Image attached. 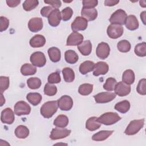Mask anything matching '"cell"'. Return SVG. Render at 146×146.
I'll use <instances>...</instances> for the list:
<instances>
[{
    "instance_id": "ac0fdd59",
    "label": "cell",
    "mask_w": 146,
    "mask_h": 146,
    "mask_svg": "<svg viewBox=\"0 0 146 146\" xmlns=\"http://www.w3.org/2000/svg\"><path fill=\"white\" fill-rule=\"evenodd\" d=\"M109 67L107 63L104 62H98L95 64L93 75L98 76L100 75H104L108 71Z\"/></svg>"
},
{
    "instance_id": "681fc988",
    "label": "cell",
    "mask_w": 146,
    "mask_h": 146,
    "mask_svg": "<svg viewBox=\"0 0 146 146\" xmlns=\"http://www.w3.org/2000/svg\"><path fill=\"white\" fill-rule=\"evenodd\" d=\"M44 2L51 6L54 9H58L61 6V1L58 0H48L44 1Z\"/></svg>"
},
{
    "instance_id": "d4e9b609",
    "label": "cell",
    "mask_w": 146,
    "mask_h": 146,
    "mask_svg": "<svg viewBox=\"0 0 146 146\" xmlns=\"http://www.w3.org/2000/svg\"><path fill=\"white\" fill-rule=\"evenodd\" d=\"M48 54L50 60L53 62H58L60 59V51L57 47H52L48 48Z\"/></svg>"
},
{
    "instance_id": "bcb514c9",
    "label": "cell",
    "mask_w": 146,
    "mask_h": 146,
    "mask_svg": "<svg viewBox=\"0 0 146 146\" xmlns=\"http://www.w3.org/2000/svg\"><path fill=\"white\" fill-rule=\"evenodd\" d=\"M0 31L2 32L6 30L9 25V20L3 16L0 17Z\"/></svg>"
},
{
    "instance_id": "7bdbcfd3",
    "label": "cell",
    "mask_w": 146,
    "mask_h": 146,
    "mask_svg": "<svg viewBox=\"0 0 146 146\" xmlns=\"http://www.w3.org/2000/svg\"><path fill=\"white\" fill-rule=\"evenodd\" d=\"M72 14H73L72 9L70 7H67L64 8L61 11L62 19L64 21H68L69 19H70Z\"/></svg>"
},
{
    "instance_id": "ee69618b",
    "label": "cell",
    "mask_w": 146,
    "mask_h": 146,
    "mask_svg": "<svg viewBox=\"0 0 146 146\" xmlns=\"http://www.w3.org/2000/svg\"><path fill=\"white\" fill-rule=\"evenodd\" d=\"M48 82L50 84H54V83H58L60 82V74L58 72H52L49 75L47 79Z\"/></svg>"
},
{
    "instance_id": "2e32d148",
    "label": "cell",
    "mask_w": 146,
    "mask_h": 146,
    "mask_svg": "<svg viewBox=\"0 0 146 146\" xmlns=\"http://www.w3.org/2000/svg\"><path fill=\"white\" fill-rule=\"evenodd\" d=\"M43 21L40 18H33L30 19L28 23V27L29 30L33 32L36 33L41 30L43 28Z\"/></svg>"
},
{
    "instance_id": "277c9868",
    "label": "cell",
    "mask_w": 146,
    "mask_h": 146,
    "mask_svg": "<svg viewBox=\"0 0 146 146\" xmlns=\"http://www.w3.org/2000/svg\"><path fill=\"white\" fill-rule=\"evenodd\" d=\"M127 17L125 11L122 9H118L111 16L109 21L111 24L123 25L125 23Z\"/></svg>"
},
{
    "instance_id": "ffe728a7",
    "label": "cell",
    "mask_w": 146,
    "mask_h": 146,
    "mask_svg": "<svg viewBox=\"0 0 146 146\" xmlns=\"http://www.w3.org/2000/svg\"><path fill=\"white\" fill-rule=\"evenodd\" d=\"M29 43L33 47H40L43 46L46 43V39L44 36L40 34H36L30 39Z\"/></svg>"
},
{
    "instance_id": "44dd1931",
    "label": "cell",
    "mask_w": 146,
    "mask_h": 146,
    "mask_svg": "<svg viewBox=\"0 0 146 146\" xmlns=\"http://www.w3.org/2000/svg\"><path fill=\"white\" fill-rule=\"evenodd\" d=\"M124 24L126 27L129 30H136L139 26L136 17L133 15H129L125 19Z\"/></svg>"
},
{
    "instance_id": "484cf974",
    "label": "cell",
    "mask_w": 146,
    "mask_h": 146,
    "mask_svg": "<svg viewBox=\"0 0 146 146\" xmlns=\"http://www.w3.org/2000/svg\"><path fill=\"white\" fill-rule=\"evenodd\" d=\"M113 132V131H100L95 133L92 136V139L94 141H103L107 139L110 136H111Z\"/></svg>"
},
{
    "instance_id": "e0dca14e",
    "label": "cell",
    "mask_w": 146,
    "mask_h": 146,
    "mask_svg": "<svg viewBox=\"0 0 146 146\" xmlns=\"http://www.w3.org/2000/svg\"><path fill=\"white\" fill-rule=\"evenodd\" d=\"M61 19V13L59 10L55 9L48 17V23L52 27H56L59 25Z\"/></svg>"
},
{
    "instance_id": "d590c367",
    "label": "cell",
    "mask_w": 146,
    "mask_h": 146,
    "mask_svg": "<svg viewBox=\"0 0 146 146\" xmlns=\"http://www.w3.org/2000/svg\"><path fill=\"white\" fill-rule=\"evenodd\" d=\"M27 84L30 89L35 90V89L39 88L40 87L42 84V82L39 78L33 77V78H30L29 79H27Z\"/></svg>"
},
{
    "instance_id": "30bf717a",
    "label": "cell",
    "mask_w": 146,
    "mask_h": 146,
    "mask_svg": "<svg viewBox=\"0 0 146 146\" xmlns=\"http://www.w3.org/2000/svg\"><path fill=\"white\" fill-rule=\"evenodd\" d=\"M88 21L82 17H77L71 23V29L74 32L83 31L87 29Z\"/></svg>"
},
{
    "instance_id": "7402d4cb",
    "label": "cell",
    "mask_w": 146,
    "mask_h": 146,
    "mask_svg": "<svg viewBox=\"0 0 146 146\" xmlns=\"http://www.w3.org/2000/svg\"><path fill=\"white\" fill-rule=\"evenodd\" d=\"M78 48L83 55L87 56L91 52L92 44L89 40H84L78 46Z\"/></svg>"
},
{
    "instance_id": "5b68a950",
    "label": "cell",
    "mask_w": 146,
    "mask_h": 146,
    "mask_svg": "<svg viewBox=\"0 0 146 146\" xmlns=\"http://www.w3.org/2000/svg\"><path fill=\"white\" fill-rule=\"evenodd\" d=\"M30 60L34 66L41 67L45 65L46 59L44 54L40 51H36L31 54Z\"/></svg>"
},
{
    "instance_id": "b9f144b4",
    "label": "cell",
    "mask_w": 146,
    "mask_h": 146,
    "mask_svg": "<svg viewBox=\"0 0 146 146\" xmlns=\"http://www.w3.org/2000/svg\"><path fill=\"white\" fill-rule=\"evenodd\" d=\"M9 87V78L1 76L0 77V91L3 93Z\"/></svg>"
},
{
    "instance_id": "816d5d0a",
    "label": "cell",
    "mask_w": 146,
    "mask_h": 146,
    "mask_svg": "<svg viewBox=\"0 0 146 146\" xmlns=\"http://www.w3.org/2000/svg\"><path fill=\"white\" fill-rule=\"evenodd\" d=\"M119 2V1L115 0H106L104 1V5L107 6H113L117 5Z\"/></svg>"
},
{
    "instance_id": "ab89813d",
    "label": "cell",
    "mask_w": 146,
    "mask_h": 146,
    "mask_svg": "<svg viewBox=\"0 0 146 146\" xmlns=\"http://www.w3.org/2000/svg\"><path fill=\"white\" fill-rule=\"evenodd\" d=\"M117 83V81L113 78H108L107 79L106 83L103 85V88L108 91L114 90L115 87Z\"/></svg>"
},
{
    "instance_id": "5bb4252c",
    "label": "cell",
    "mask_w": 146,
    "mask_h": 146,
    "mask_svg": "<svg viewBox=\"0 0 146 146\" xmlns=\"http://www.w3.org/2000/svg\"><path fill=\"white\" fill-rule=\"evenodd\" d=\"M14 113L10 108H6L1 112V120L3 123L11 124L14 121Z\"/></svg>"
},
{
    "instance_id": "d6986e66",
    "label": "cell",
    "mask_w": 146,
    "mask_h": 146,
    "mask_svg": "<svg viewBox=\"0 0 146 146\" xmlns=\"http://www.w3.org/2000/svg\"><path fill=\"white\" fill-rule=\"evenodd\" d=\"M81 15L87 21H92L97 18L98 11L94 8L83 7L81 11Z\"/></svg>"
},
{
    "instance_id": "74e56055",
    "label": "cell",
    "mask_w": 146,
    "mask_h": 146,
    "mask_svg": "<svg viewBox=\"0 0 146 146\" xmlns=\"http://www.w3.org/2000/svg\"><path fill=\"white\" fill-rule=\"evenodd\" d=\"M135 53L139 56H145L146 55L145 42H142L136 44L135 47Z\"/></svg>"
},
{
    "instance_id": "d6a6232c",
    "label": "cell",
    "mask_w": 146,
    "mask_h": 146,
    "mask_svg": "<svg viewBox=\"0 0 146 146\" xmlns=\"http://www.w3.org/2000/svg\"><path fill=\"white\" fill-rule=\"evenodd\" d=\"M130 108V103L128 100H123L117 103L115 106V109L120 113H125Z\"/></svg>"
},
{
    "instance_id": "f6af8a7d",
    "label": "cell",
    "mask_w": 146,
    "mask_h": 146,
    "mask_svg": "<svg viewBox=\"0 0 146 146\" xmlns=\"http://www.w3.org/2000/svg\"><path fill=\"white\" fill-rule=\"evenodd\" d=\"M145 82L146 80L145 78H143L139 82V83L137 86L136 90L137 92L142 95H145L146 94V89H145Z\"/></svg>"
},
{
    "instance_id": "f35d334b",
    "label": "cell",
    "mask_w": 146,
    "mask_h": 146,
    "mask_svg": "<svg viewBox=\"0 0 146 146\" xmlns=\"http://www.w3.org/2000/svg\"><path fill=\"white\" fill-rule=\"evenodd\" d=\"M39 2L37 0H26L23 3V8L25 11H29L34 9L38 5Z\"/></svg>"
},
{
    "instance_id": "6da1fadb",
    "label": "cell",
    "mask_w": 146,
    "mask_h": 146,
    "mask_svg": "<svg viewBox=\"0 0 146 146\" xmlns=\"http://www.w3.org/2000/svg\"><path fill=\"white\" fill-rule=\"evenodd\" d=\"M57 101H49L44 103L40 108V114L45 118L52 117L58 110Z\"/></svg>"
},
{
    "instance_id": "f1b7e54d",
    "label": "cell",
    "mask_w": 146,
    "mask_h": 146,
    "mask_svg": "<svg viewBox=\"0 0 146 146\" xmlns=\"http://www.w3.org/2000/svg\"><path fill=\"white\" fill-rule=\"evenodd\" d=\"M27 100L33 106H37L42 100L41 95L37 92H30L26 96Z\"/></svg>"
},
{
    "instance_id": "8fae6325",
    "label": "cell",
    "mask_w": 146,
    "mask_h": 146,
    "mask_svg": "<svg viewBox=\"0 0 146 146\" xmlns=\"http://www.w3.org/2000/svg\"><path fill=\"white\" fill-rule=\"evenodd\" d=\"M58 107L62 111H69L73 106V100L72 98L68 95H63L59 98L58 101Z\"/></svg>"
},
{
    "instance_id": "7c38bea8",
    "label": "cell",
    "mask_w": 146,
    "mask_h": 146,
    "mask_svg": "<svg viewBox=\"0 0 146 146\" xmlns=\"http://www.w3.org/2000/svg\"><path fill=\"white\" fill-rule=\"evenodd\" d=\"M110 48L109 45L106 42H101L98 44L96 54L98 57L101 59H105L110 55Z\"/></svg>"
},
{
    "instance_id": "11a10c76",
    "label": "cell",
    "mask_w": 146,
    "mask_h": 146,
    "mask_svg": "<svg viewBox=\"0 0 146 146\" xmlns=\"http://www.w3.org/2000/svg\"><path fill=\"white\" fill-rule=\"evenodd\" d=\"M140 5L143 7H145L146 6V2L145 1H140Z\"/></svg>"
},
{
    "instance_id": "f546056e",
    "label": "cell",
    "mask_w": 146,
    "mask_h": 146,
    "mask_svg": "<svg viewBox=\"0 0 146 146\" xmlns=\"http://www.w3.org/2000/svg\"><path fill=\"white\" fill-rule=\"evenodd\" d=\"M15 135L19 139H25L29 135V129L25 125H20L15 129Z\"/></svg>"
},
{
    "instance_id": "cb8c5ba5",
    "label": "cell",
    "mask_w": 146,
    "mask_h": 146,
    "mask_svg": "<svg viewBox=\"0 0 146 146\" xmlns=\"http://www.w3.org/2000/svg\"><path fill=\"white\" fill-rule=\"evenodd\" d=\"M94 66L95 63L93 62L90 60L85 61L80 65L79 71L83 75L87 74L94 70Z\"/></svg>"
},
{
    "instance_id": "8992f818",
    "label": "cell",
    "mask_w": 146,
    "mask_h": 146,
    "mask_svg": "<svg viewBox=\"0 0 146 146\" xmlns=\"http://www.w3.org/2000/svg\"><path fill=\"white\" fill-rule=\"evenodd\" d=\"M123 27L121 25L111 24L108 26L107 33L110 38L117 39L123 35Z\"/></svg>"
},
{
    "instance_id": "3957f363",
    "label": "cell",
    "mask_w": 146,
    "mask_h": 146,
    "mask_svg": "<svg viewBox=\"0 0 146 146\" xmlns=\"http://www.w3.org/2000/svg\"><path fill=\"white\" fill-rule=\"evenodd\" d=\"M144 124V119L132 120L126 128L124 133L127 135H135L143 128Z\"/></svg>"
},
{
    "instance_id": "ba28073f",
    "label": "cell",
    "mask_w": 146,
    "mask_h": 146,
    "mask_svg": "<svg viewBox=\"0 0 146 146\" xmlns=\"http://www.w3.org/2000/svg\"><path fill=\"white\" fill-rule=\"evenodd\" d=\"M71 131L64 128H55L52 129L50 138L51 140H58L66 137L71 133Z\"/></svg>"
},
{
    "instance_id": "7a4b0ae2",
    "label": "cell",
    "mask_w": 146,
    "mask_h": 146,
    "mask_svg": "<svg viewBox=\"0 0 146 146\" xmlns=\"http://www.w3.org/2000/svg\"><path fill=\"white\" fill-rule=\"evenodd\" d=\"M120 119L121 117L117 113L112 112L104 113L97 119L98 121L100 123L106 125L113 124Z\"/></svg>"
},
{
    "instance_id": "83f0119b",
    "label": "cell",
    "mask_w": 146,
    "mask_h": 146,
    "mask_svg": "<svg viewBox=\"0 0 146 146\" xmlns=\"http://www.w3.org/2000/svg\"><path fill=\"white\" fill-rule=\"evenodd\" d=\"M36 68L33 64L25 63L22 66L21 68V72L24 76L32 75L36 73Z\"/></svg>"
},
{
    "instance_id": "e575fe53",
    "label": "cell",
    "mask_w": 146,
    "mask_h": 146,
    "mask_svg": "<svg viewBox=\"0 0 146 146\" xmlns=\"http://www.w3.org/2000/svg\"><path fill=\"white\" fill-rule=\"evenodd\" d=\"M93 90V84L89 83H84L81 84L78 89L79 93L84 96L88 95L90 94Z\"/></svg>"
},
{
    "instance_id": "c3c4849f",
    "label": "cell",
    "mask_w": 146,
    "mask_h": 146,
    "mask_svg": "<svg viewBox=\"0 0 146 146\" xmlns=\"http://www.w3.org/2000/svg\"><path fill=\"white\" fill-rule=\"evenodd\" d=\"M54 9H54L51 6H44L41 9L40 14L43 17L48 18V17L49 16L50 13L54 10Z\"/></svg>"
},
{
    "instance_id": "52a82bcc",
    "label": "cell",
    "mask_w": 146,
    "mask_h": 146,
    "mask_svg": "<svg viewBox=\"0 0 146 146\" xmlns=\"http://www.w3.org/2000/svg\"><path fill=\"white\" fill-rule=\"evenodd\" d=\"M31 112V107L24 101H19L14 106V112L18 116L29 115Z\"/></svg>"
},
{
    "instance_id": "60d3db41",
    "label": "cell",
    "mask_w": 146,
    "mask_h": 146,
    "mask_svg": "<svg viewBox=\"0 0 146 146\" xmlns=\"http://www.w3.org/2000/svg\"><path fill=\"white\" fill-rule=\"evenodd\" d=\"M57 92V88L55 86L47 83L44 87V94L47 96H54Z\"/></svg>"
},
{
    "instance_id": "db71d44e",
    "label": "cell",
    "mask_w": 146,
    "mask_h": 146,
    "mask_svg": "<svg viewBox=\"0 0 146 146\" xmlns=\"http://www.w3.org/2000/svg\"><path fill=\"white\" fill-rule=\"evenodd\" d=\"M5 103V99L3 98V94L1 93V106H2Z\"/></svg>"
},
{
    "instance_id": "8d00e7d4",
    "label": "cell",
    "mask_w": 146,
    "mask_h": 146,
    "mask_svg": "<svg viewBox=\"0 0 146 146\" xmlns=\"http://www.w3.org/2000/svg\"><path fill=\"white\" fill-rule=\"evenodd\" d=\"M131 44L127 40H121L117 44V48L121 52H127L131 49Z\"/></svg>"
},
{
    "instance_id": "4fadbf2b",
    "label": "cell",
    "mask_w": 146,
    "mask_h": 146,
    "mask_svg": "<svg viewBox=\"0 0 146 146\" xmlns=\"http://www.w3.org/2000/svg\"><path fill=\"white\" fill-rule=\"evenodd\" d=\"M115 94L119 96H125L131 92V86L123 82L117 83L115 87Z\"/></svg>"
},
{
    "instance_id": "9a60e30c",
    "label": "cell",
    "mask_w": 146,
    "mask_h": 146,
    "mask_svg": "<svg viewBox=\"0 0 146 146\" xmlns=\"http://www.w3.org/2000/svg\"><path fill=\"white\" fill-rule=\"evenodd\" d=\"M83 36L78 32H72L67 39V46H78L82 43Z\"/></svg>"
},
{
    "instance_id": "4dcf8cb0",
    "label": "cell",
    "mask_w": 146,
    "mask_h": 146,
    "mask_svg": "<svg viewBox=\"0 0 146 146\" xmlns=\"http://www.w3.org/2000/svg\"><path fill=\"white\" fill-rule=\"evenodd\" d=\"M68 124V119L64 115H59L54 121V125L59 128H65Z\"/></svg>"
},
{
    "instance_id": "7dc6e473",
    "label": "cell",
    "mask_w": 146,
    "mask_h": 146,
    "mask_svg": "<svg viewBox=\"0 0 146 146\" xmlns=\"http://www.w3.org/2000/svg\"><path fill=\"white\" fill-rule=\"evenodd\" d=\"M83 8H94L98 5V1L96 0H84L82 1Z\"/></svg>"
},
{
    "instance_id": "4316f807",
    "label": "cell",
    "mask_w": 146,
    "mask_h": 146,
    "mask_svg": "<svg viewBox=\"0 0 146 146\" xmlns=\"http://www.w3.org/2000/svg\"><path fill=\"white\" fill-rule=\"evenodd\" d=\"M64 58L68 63L75 64L78 60L79 56L75 51L72 50H69L65 52Z\"/></svg>"
},
{
    "instance_id": "603a6c76",
    "label": "cell",
    "mask_w": 146,
    "mask_h": 146,
    "mask_svg": "<svg viewBox=\"0 0 146 146\" xmlns=\"http://www.w3.org/2000/svg\"><path fill=\"white\" fill-rule=\"evenodd\" d=\"M98 117L92 116L90 117L86 123V128L91 131H94L100 128L101 123H100L98 120Z\"/></svg>"
},
{
    "instance_id": "1f68e13d",
    "label": "cell",
    "mask_w": 146,
    "mask_h": 146,
    "mask_svg": "<svg viewBox=\"0 0 146 146\" xmlns=\"http://www.w3.org/2000/svg\"><path fill=\"white\" fill-rule=\"evenodd\" d=\"M122 80L127 84H131L135 81V74L131 70H125L122 75Z\"/></svg>"
},
{
    "instance_id": "9c48e42d",
    "label": "cell",
    "mask_w": 146,
    "mask_h": 146,
    "mask_svg": "<svg viewBox=\"0 0 146 146\" xmlns=\"http://www.w3.org/2000/svg\"><path fill=\"white\" fill-rule=\"evenodd\" d=\"M94 98L97 103H106L113 100L116 98V94L113 92H103L94 95Z\"/></svg>"
},
{
    "instance_id": "f907efd6",
    "label": "cell",
    "mask_w": 146,
    "mask_h": 146,
    "mask_svg": "<svg viewBox=\"0 0 146 146\" xmlns=\"http://www.w3.org/2000/svg\"><path fill=\"white\" fill-rule=\"evenodd\" d=\"M21 2L20 0H7L6 3L10 7H15L17 6Z\"/></svg>"
},
{
    "instance_id": "836d02e7",
    "label": "cell",
    "mask_w": 146,
    "mask_h": 146,
    "mask_svg": "<svg viewBox=\"0 0 146 146\" xmlns=\"http://www.w3.org/2000/svg\"><path fill=\"white\" fill-rule=\"evenodd\" d=\"M62 74L65 82L67 83H70L74 81L75 79V73L71 68H64L62 70Z\"/></svg>"
},
{
    "instance_id": "f5cc1de1",
    "label": "cell",
    "mask_w": 146,
    "mask_h": 146,
    "mask_svg": "<svg viewBox=\"0 0 146 146\" xmlns=\"http://www.w3.org/2000/svg\"><path fill=\"white\" fill-rule=\"evenodd\" d=\"M145 15H146V11H143L140 14V18L141 19L144 23V25H145Z\"/></svg>"
}]
</instances>
